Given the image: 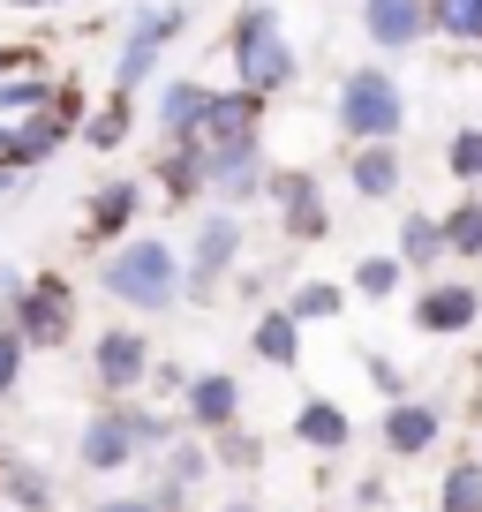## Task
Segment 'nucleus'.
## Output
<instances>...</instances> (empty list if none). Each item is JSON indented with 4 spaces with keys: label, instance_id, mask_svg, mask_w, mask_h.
I'll use <instances>...</instances> for the list:
<instances>
[{
    "label": "nucleus",
    "instance_id": "f257e3e1",
    "mask_svg": "<svg viewBox=\"0 0 482 512\" xmlns=\"http://www.w3.org/2000/svg\"><path fill=\"white\" fill-rule=\"evenodd\" d=\"M98 287L129 317H166L174 302H189V264L166 234H129L121 249L98 256Z\"/></svg>",
    "mask_w": 482,
    "mask_h": 512
},
{
    "label": "nucleus",
    "instance_id": "f03ea898",
    "mask_svg": "<svg viewBox=\"0 0 482 512\" xmlns=\"http://www.w3.org/2000/svg\"><path fill=\"white\" fill-rule=\"evenodd\" d=\"M174 437H181V430H174L166 415L121 400V407H98V415L83 422L76 460H83V475H129V467H151L166 445H174Z\"/></svg>",
    "mask_w": 482,
    "mask_h": 512
},
{
    "label": "nucleus",
    "instance_id": "7ed1b4c3",
    "mask_svg": "<svg viewBox=\"0 0 482 512\" xmlns=\"http://www.w3.org/2000/svg\"><path fill=\"white\" fill-rule=\"evenodd\" d=\"M332 128L347 136V144H400V128H407L400 76L377 68V61H354L347 76L332 83Z\"/></svg>",
    "mask_w": 482,
    "mask_h": 512
},
{
    "label": "nucleus",
    "instance_id": "20e7f679",
    "mask_svg": "<svg viewBox=\"0 0 482 512\" xmlns=\"http://www.w3.org/2000/svg\"><path fill=\"white\" fill-rule=\"evenodd\" d=\"M226 61H234V83L257 91V98H272V91L294 83V46H287V31H279L272 0H241L234 8V23H226Z\"/></svg>",
    "mask_w": 482,
    "mask_h": 512
},
{
    "label": "nucleus",
    "instance_id": "39448f33",
    "mask_svg": "<svg viewBox=\"0 0 482 512\" xmlns=\"http://www.w3.org/2000/svg\"><path fill=\"white\" fill-rule=\"evenodd\" d=\"M0 324H16V339L31 354L68 347V339H76V287H68V272H31L23 294L0 309Z\"/></svg>",
    "mask_w": 482,
    "mask_h": 512
},
{
    "label": "nucleus",
    "instance_id": "423d86ee",
    "mask_svg": "<svg viewBox=\"0 0 482 512\" xmlns=\"http://www.w3.org/2000/svg\"><path fill=\"white\" fill-rule=\"evenodd\" d=\"M151 369H159V354H151V339L136 332V324L91 332V392H106V407L136 400V392L151 384Z\"/></svg>",
    "mask_w": 482,
    "mask_h": 512
},
{
    "label": "nucleus",
    "instance_id": "0eeeda50",
    "mask_svg": "<svg viewBox=\"0 0 482 512\" xmlns=\"http://www.w3.org/2000/svg\"><path fill=\"white\" fill-rule=\"evenodd\" d=\"M189 302H211V294L234 279V264H241V211H219L211 204L204 219H196V234H189Z\"/></svg>",
    "mask_w": 482,
    "mask_h": 512
},
{
    "label": "nucleus",
    "instance_id": "6e6552de",
    "mask_svg": "<svg viewBox=\"0 0 482 512\" xmlns=\"http://www.w3.org/2000/svg\"><path fill=\"white\" fill-rule=\"evenodd\" d=\"M181 8H144V16H129V31H121V53H113V91L121 98H136L151 76H159V53H166V38L181 31Z\"/></svg>",
    "mask_w": 482,
    "mask_h": 512
},
{
    "label": "nucleus",
    "instance_id": "1a4fd4ad",
    "mask_svg": "<svg viewBox=\"0 0 482 512\" xmlns=\"http://www.w3.org/2000/svg\"><path fill=\"white\" fill-rule=\"evenodd\" d=\"M211 437H196V430H181L174 445L151 460V505L159 512H189L196 505V482H211Z\"/></svg>",
    "mask_w": 482,
    "mask_h": 512
},
{
    "label": "nucleus",
    "instance_id": "9d476101",
    "mask_svg": "<svg viewBox=\"0 0 482 512\" xmlns=\"http://www.w3.org/2000/svg\"><path fill=\"white\" fill-rule=\"evenodd\" d=\"M181 430H196V437L241 430V377L234 369H196L189 377V392H181Z\"/></svg>",
    "mask_w": 482,
    "mask_h": 512
},
{
    "label": "nucleus",
    "instance_id": "9b49d317",
    "mask_svg": "<svg viewBox=\"0 0 482 512\" xmlns=\"http://www.w3.org/2000/svg\"><path fill=\"white\" fill-rule=\"evenodd\" d=\"M196 144H204V151H241V144H264V98H257V91H241V83L211 91L204 128H196Z\"/></svg>",
    "mask_w": 482,
    "mask_h": 512
},
{
    "label": "nucleus",
    "instance_id": "f8f14e48",
    "mask_svg": "<svg viewBox=\"0 0 482 512\" xmlns=\"http://www.w3.org/2000/svg\"><path fill=\"white\" fill-rule=\"evenodd\" d=\"M136 219H144V181H98L83 196V241L91 249H121L136 234Z\"/></svg>",
    "mask_w": 482,
    "mask_h": 512
},
{
    "label": "nucleus",
    "instance_id": "ddd939ff",
    "mask_svg": "<svg viewBox=\"0 0 482 512\" xmlns=\"http://www.w3.org/2000/svg\"><path fill=\"white\" fill-rule=\"evenodd\" d=\"M475 317H482V287L475 279H430V287L415 294V332H430V339L475 332Z\"/></svg>",
    "mask_w": 482,
    "mask_h": 512
},
{
    "label": "nucleus",
    "instance_id": "4468645a",
    "mask_svg": "<svg viewBox=\"0 0 482 512\" xmlns=\"http://www.w3.org/2000/svg\"><path fill=\"white\" fill-rule=\"evenodd\" d=\"M211 159V181L204 196L219 211H241V204H257L264 189H272V166H264V144H241V151H204Z\"/></svg>",
    "mask_w": 482,
    "mask_h": 512
},
{
    "label": "nucleus",
    "instance_id": "2eb2a0df",
    "mask_svg": "<svg viewBox=\"0 0 482 512\" xmlns=\"http://www.w3.org/2000/svg\"><path fill=\"white\" fill-rule=\"evenodd\" d=\"M437 437H445V407L437 400H400L377 415V445H385V460H422V452H437Z\"/></svg>",
    "mask_w": 482,
    "mask_h": 512
},
{
    "label": "nucleus",
    "instance_id": "dca6fc26",
    "mask_svg": "<svg viewBox=\"0 0 482 512\" xmlns=\"http://www.w3.org/2000/svg\"><path fill=\"white\" fill-rule=\"evenodd\" d=\"M264 196H272V211H279V226H287V241H294V249L324 241L332 211H324V189H317L309 174H294V166H287V174H272V189H264Z\"/></svg>",
    "mask_w": 482,
    "mask_h": 512
},
{
    "label": "nucleus",
    "instance_id": "f3484780",
    "mask_svg": "<svg viewBox=\"0 0 482 512\" xmlns=\"http://www.w3.org/2000/svg\"><path fill=\"white\" fill-rule=\"evenodd\" d=\"M362 38L377 53H407L430 38V0H362Z\"/></svg>",
    "mask_w": 482,
    "mask_h": 512
},
{
    "label": "nucleus",
    "instance_id": "a211bd4d",
    "mask_svg": "<svg viewBox=\"0 0 482 512\" xmlns=\"http://www.w3.org/2000/svg\"><path fill=\"white\" fill-rule=\"evenodd\" d=\"M347 189L362 204H392L407 189V159L400 144H347Z\"/></svg>",
    "mask_w": 482,
    "mask_h": 512
},
{
    "label": "nucleus",
    "instance_id": "6ab92c4d",
    "mask_svg": "<svg viewBox=\"0 0 482 512\" xmlns=\"http://www.w3.org/2000/svg\"><path fill=\"white\" fill-rule=\"evenodd\" d=\"M204 106H211V83H196V76L159 83V106H151V128H159V144H196V128H204Z\"/></svg>",
    "mask_w": 482,
    "mask_h": 512
},
{
    "label": "nucleus",
    "instance_id": "aec40b11",
    "mask_svg": "<svg viewBox=\"0 0 482 512\" xmlns=\"http://www.w3.org/2000/svg\"><path fill=\"white\" fill-rule=\"evenodd\" d=\"M294 445H309V452H347V445H354V415L332 400V392H309V400L294 407Z\"/></svg>",
    "mask_w": 482,
    "mask_h": 512
},
{
    "label": "nucleus",
    "instance_id": "412c9836",
    "mask_svg": "<svg viewBox=\"0 0 482 512\" xmlns=\"http://www.w3.org/2000/svg\"><path fill=\"white\" fill-rule=\"evenodd\" d=\"M151 181H159L174 204H196V196H204V181H211L204 144H159V159H151Z\"/></svg>",
    "mask_w": 482,
    "mask_h": 512
},
{
    "label": "nucleus",
    "instance_id": "4be33fe9",
    "mask_svg": "<svg viewBox=\"0 0 482 512\" xmlns=\"http://www.w3.org/2000/svg\"><path fill=\"white\" fill-rule=\"evenodd\" d=\"M249 347H257L264 369H302V324L287 317V302H272L257 324H249Z\"/></svg>",
    "mask_w": 482,
    "mask_h": 512
},
{
    "label": "nucleus",
    "instance_id": "5701e85b",
    "mask_svg": "<svg viewBox=\"0 0 482 512\" xmlns=\"http://www.w3.org/2000/svg\"><path fill=\"white\" fill-rule=\"evenodd\" d=\"M392 256H400L407 272H437V264H445V219H437V211H407L400 219V241H392Z\"/></svg>",
    "mask_w": 482,
    "mask_h": 512
},
{
    "label": "nucleus",
    "instance_id": "b1692460",
    "mask_svg": "<svg viewBox=\"0 0 482 512\" xmlns=\"http://www.w3.org/2000/svg\"><path fill=\"white\" fill-rule=\"evenodd\" d=\"M430 38L460 53H482V0H430Z\"/></svg>",
    "mask_w": 482,
    "mask_h": 512
},
{
    "label": "nucleus",
    "instance_id": "393cba45",
    "mask_svg": "<svg viewBox=\"0 0 482 512\" xmlns=\"http://www.w3.org/2000/svg\"><path fill=\"white\" fill-rule=\"evenodd\" d=\"M287 317L302 324V332L309 324H339L347 317V287H339V279H302V287L287 294Z\"/></svg>",
    "mask_w": 482,
    "mask_h": 512
},
{
    "label": "nucleus",
    "instance_id": "a878e982",
    "mask_svg": "<svg viewBox=\"0 0 482 512\" xmlns=\"http://www.w3.org/2000/svg\"><path fill=\"white\" fill-rule=\"evenodd\" d=\"M437 219H445V249L460 256V264H482V196H475V189L452 196Z\"/></svg>",
    "mask_w": 482,
    "mask_h": 512
},
{
    "label": "nucleus",
    "instance_id": "bb28decb",
    "mask_svg": "<svg viewBox=\"0 0 482 512\" xmlns=\"http://www.w3.org/2000/svg\"><path fill=\"white\" fill-rule=\"evenodd\" d=\"M0 497L16 512H53V475L31 460H0Z\"/></svg>",
    "mask_w": 482,
    "mask_h": 512
},
{
    "label": "nucleus",
    "instance_id": "cd10ccee",
    "mask_svg": "<svg viewBox=\"0 0 482 512\" xmlns=\"http://www.w3.org/2000/svg\"><path fill=\"white\" fill-rule=\"evenodd\" d=\"M407 279H415V272H407V264H400L392 249H370L362 264H354V279H347V287L362 294V302H392V294H400Z\"/></svg>",
    "mask_w": 482,
    "mask_h": 512
},
{
    "label": "nucleus",
    "instance_id": "c85d7f7f",
    "mask_svg": "<svg viewBox=\"0 0 482 512\" xmlns=\"http://www.w3.org/2000/svg\"><path fill=\"white\" fill-rule=\"evenodd\" d=\"M129 128H136V106H129L121 91H113L106 106H98L91 121H83V144H91V151H121V144H129Z\"/></svg>",
    "mask_w": 482,
    "mask_h": 512
},
{
    "label": "nucleus",
    "instance_id": "c756f323",
    "mask_svg": "<svg viewBox=\"0 0 482 512\" xmlns=\"http://www.w3.org/2000/svg\"><path fill=\"white\" fill-rule=\"evenodd\" d=\"M437 512H482V460H452L437 482Z\"/></svg>",
    "mask_w": 482,
    "mask_h": 512
},
{
    "label": "nucleus",
    "instance_id": "7c9ffc66",
    "mask_svg": "<svg viewBox=\"0 0 482 512\" xmlns=\"http://www.w3.org/2000/svg\"><path fill=\"white\" fill-rule=\"evenodd\" d=\"M445 174L467 181V189H482V128H452L445 136Z\"/></svg>",
    "mask_w": 482,
    "mask_h": 512
},
{
    "label": "nucleus",
    "instance_id": "2f4dec72",
    "mask_svg": "<svg viewBox=\"0 0 482 512\" xmlns=\"http://www.w3.org/2000/svg\"><path fill=\"white\" fill-rule=\"evenodd\" d=\"M362 369H370V384H377V400H385V407L415 400V392H407V369L392 362V354H362Z\"/></svg>",
    "mask_w": 482,
    "mask_h": 512
},
{
    "label": "nucleus",
    "instance_id": "473e14b6",
    "mask_svg": "<svg viewBox=\"0 0 482 512\" xmlns=\"http://www.w3.org/2000/svg\"><path fill=\"white\" fill-rule=\"evenodd\" d=\"M211 460H219V467H234V475H249V467L264 460V445H257L249 430H226V437H211Z\"/></svg>",
    "mask_w": 482,
    "mask_h": 512
},
{
    "label": "nucleus",
    "instance_id": "72a5a7b5",
    "mask_svg": "<svg viewBox=\"0 0 482 512\" xmlns=\"http://www.w3.org/2000/svg\"><path fill=\"white\" fill-rule=\"evenodd\" d=\"M23 369H31V347L16 339V324H0V400H16Z\"/></svg>",
    "mask_w": 482,
    "mask_h": 512
},
{
    "label": "nucleus",
    "instance_id": "f704fd0d",
    "mask_svg": "<svg viewBox=\"0 0 482 512\" xmlns=\"http://www.w3.org/2000/svg\"><path fill=\"white\" fill-rule=\"evenodd\" d=\"M91 512H159V505H151V490H113V497H98Z\"/></svg>",
    "mask_w": 482,
    "mask_h": 512
},
{
    "label": "nucleus",
    "instance_id": "c9c22d12",
    "mask_svg": "<svg viewBox=\"0 0 482 512\" xmlns=\"http://www.w3.org/2000/svg\"><path fill=\"white\" fill-rule=\"evenodd\" d=\"M0 166H16V128L0 121Z\"/></svg>",
    "mask_w": 482,
    "mask_h": 512
},
{
    "label": "nucleus",
    "instance_id": "e433bc0d",
    "mask_svg": "<svg viewBox=\"0 0 482 512\" xmlns=\"http://www.w3.org/2000/svg\"><path fill=\"white\" fill-rule=\"evenodd\" d=\"M219 512H257V505H249V497H226V505Z\"/></svg>",
    "mask_w": 482,
    "mask_h": 512
},
{
    "label": "nucleus",
    "instance_id": "4c0bfd02",
    "mask_svg": "<svg viewBox=\"0 0 482 512\" xmlns=\"http://www.w3.org/2000/svg\"><path fill=\"white\" fill-rule=\"evenodd\" d=\"M8 189H16V166H0V196H8Z\"/></svg>",
    "mask_w": 482,
    "mask_h": 512
}]
</instances>
